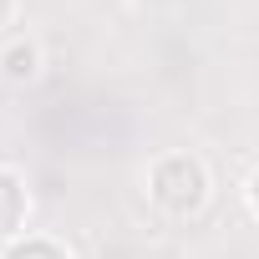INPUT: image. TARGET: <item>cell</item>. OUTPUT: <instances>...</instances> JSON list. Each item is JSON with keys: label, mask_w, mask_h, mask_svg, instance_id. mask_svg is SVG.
Here are the masks:
<instances>
[{"label": "cell", "mask_w": 259, "mask_h": 259, "mask_svg": "<svg viewBox=\"0 0 259 259\" xmlns=\"http://www.w3.org/2000/svg\"><path fill=\"white\" fill-rule=\"evenodd\" d=\"M203 168L193 163V158H163L158 163V173H153V198L163 203V208H173V213H193L198 203H203Z\"/></svg>", "instance_id": "1"}, {"label": "cell", "mask_w": 259, "mask_h": 259, "mask_svg": "<svg viewBox=\"0 0 259 259\" xmlns=\"http://www.w3.org/2000/svg\"><path fill=\"white\" fill-rule=\"evenodd\" d=\"M21 219H26V193H21V183L11 173H0V239L16 234Z\"/></svg>", "instance_id": "2"}, {"label": "cell", "mask_w": 259, "mask_h": 259, "mask_svg": "<svg viewBox=\"0 0 259 259\" xmlns=\"http://www.w3.org/2000/svg\"><path fill=\"white\" fill-rule=\"evenodd\" d=\"M6 259H66L56 244H46V239H26V244H16Z\"/></svg>", "instance_id": "3"}, {"label": "cell", "mask_w": 259, "mask_h": 259, "mask_svg": "<svg viewBox=\"0 0 259 259\" xmlns=\"http://www.w3.org/2000/svg\"><path fill=\"white\" fill-rule=\"evenodd\" d=\"M6 71H11V76H31V71H36V51H31V46L6 51Z\"/></svg>", "instance_id": "4"}, {"label": "cell", "mask_w": 259, "mask_h": 259, "mask_svg": "<svg viewBox=\"0 0 259 259\" xmlns=\"http://www.w3.org/2000/svg\"><path fill=\"white\" fill-rule=\"evenodd\" d=\"M6 16H11V0H0V26H6Z\"/></svg>", "instance_id": "5"}, {"label": "cell", "mask_w": 259, "mask_h": 259, "mask_svg": "<svg viewBox=\"0 0 259 259\" xmlns=\"http://www.w3.org/2000/svg\"><path fill=\"white\" fill-rule=\"evenodd\" d=\"M249 193H254V208H259V178H254V188H249Z\"/></svg>", "instance_id": "6"}]
</instances>
